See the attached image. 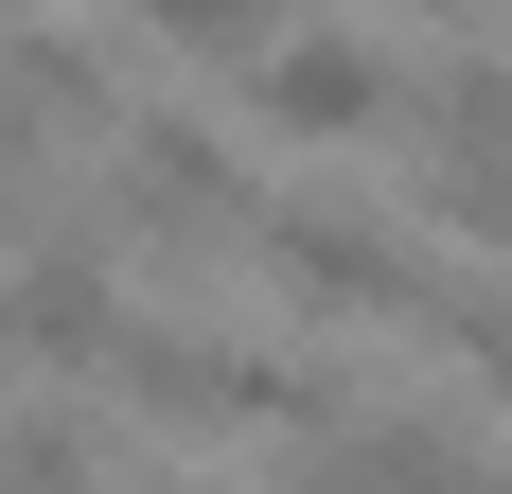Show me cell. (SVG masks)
Instances as JSON below:
<instances>
[{"label": "cell", "mask_w": 512, "mask_h": 494, "mask_svg": "<svg viewBox=\"0 0 512 494\" xmlns=\"http://www.w3.org/2000/svg\"><path fill=\"white\" fill-rule=\"evenodd\" d=\"M424 230H460L512 265V142H424Z\"/></svg>", "instance_id": "5b68a950"}, {"label": "cell", "mask_w": 512, "mask_h": 494, "mask_svg": "<svg viewBox=\"0 0 512 494\" xmlns=\"http://www.w3.org/2000/svg\"><path fill=\"white\" fill-rule=\"evenodd\" d=\"M159 53H195V71H248L265 36H283V0H124Z\"/></svg>", "instance_id": "8992f818"}, {"label": "cell", "mask_w": 512, "mask_h": 494, "mask_svg": "<svg viewBox=\"0 0 512 494\" xmlns=\"http://www.w3.org/2000/svg\"><path fill=\"white\" fill-rule=\"evenodd\" d=\"M248 265L265 300H301V318H354V336H407V318H442V283H424V230H389V212H248Z\"/></svg>", "instance_id": "6da1fadb"}, {"label": "cell", "mask_w": 512, "mask_h": 494, "mask_svg": "<svg viewBox=\"0 0 512 494\" xmlns=\"http://www.w3.org/2000/svg\"><path fill=\"white\" fill-rule=\"evenodd\" d=\"M124 353V247L106 230H53L0 265V371H106Z\"/></svg>", "instance_id": "277c9868"}, {"label": "cell", "mask_w": 512, "mask_h": 494, "mask_svg": "<svg viewBox=\"0 0 512 494\" xmlns=\"http://www.w3.org/2000/svg\"><path fill=\"white\" fill-rule=\"evenodd\" d=\"M248 124H265V142H389V124H407V53L354 36V18L265 36L248 53Z\"/></svg>", "instance_id": "3957f363"}, {"label": "cell", "mask_w": 512, "mask_h": 494, "mask_svg": "<svg viewBox=\"0 0 512 494\" xmlns=\"http://www.w3.org/2000/svg\"><path fill=\"white\" fill-rule=\"evenodd\" d=\"M442 336H460V371H477V406L512 424V265H495L477 300H442Z\"/></svg>", "instance_id": "52a82bcc"}, {"label": "cell", "mask_w": 512, "mask_h": 494, "mask_svg": "<svg viewBox=\"0 0 512 494\" xmlns=\"http://www.w3.org/2000/svg\"><path fill=\"white\" fill-rule=\"evenodd\" d=\"M106 459V424H71V406H18L0 424V477H89Z\"/></svg>", "instance_id": "ba28073f"}, {"label": "cell", "mask_w": 512, "mask_h": 494, "mask_svg": "<svg viewBox=\"0 0 512 494\" xmlns=\"http://www.w3.org/2000/svg\"><path fill=\"white\" fill-rule=\"evenodd\" d=\"M248 159L212 142L195 106H124V124H106V247L142 230V247H248Z\"/></svg>", "instance_id": "7a4b0ae2"}]
</instances>
